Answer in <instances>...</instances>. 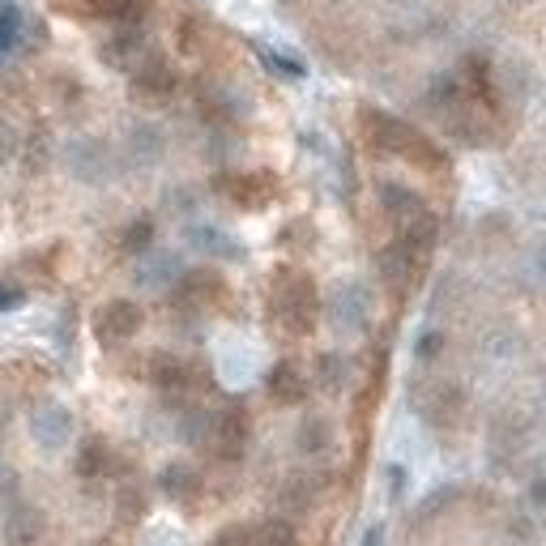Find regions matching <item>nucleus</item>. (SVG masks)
<instances>
[{
  "mask_svg": "<svg viewBox=\"0 0 546 546\" xmlns=\"http://www.w3.org/2000/svg\"><path fill=\"white\" fill-rule=\"evenodd\" d=\"M359 120H363L367 146H372L376 154L410 158V163H423V167H440V150L431 146L423 133H414L406 120H397V116H389V111H380V107H363Z\"/></svg>",
  "mask_w": 546,
  "mask_h": 546,
  "instance_id": "obj_1",
  "label": "nucleus"
},
{
  "mask_svg": "<svg viewBox=\"0 0 546 546\" xmlns=\"http://www.w3.org/2000/svg\"><path fill=\"white\" fill-rule=\"evenodd\" d=\"M269 312L291 337H308L316 329V312H320L316 282L303 269H278V273H273Z\"/></svg>",
  "mask_w": 546,
  "mask_h": 546,
  "instance_id": "obj_2",
  "label": "nucleus"
},
{
  "mask_svg": "<svg viewBox=\"0 0 546 546\" xmlns=\"http://www.w3.org/2000/svg\"><path fill=\"white\" fill-rule=\"evenodd\" d=\"M60 158H64V171H69L77 184H107L111 171H116V158H111L107 141H99V137H73Z\"/></svg>",
  "mask_w": 546,
  "mask_h": 546,
  "instance_id": "obj_3",
  "label": "nucleus"
},
{
  "mask_svg": "<svg viewBox=\"0 0 546 546\" xmlns=\"http://www.w3.org/2000/svg\"><path fill=\"white\" fill-rule=\"evenodd\" d=\"M214 188L231 205H239V210H265L273 201V192H278V180L265 171H222L214 180Z\"/></svg>",
  "mask_w": 546,
  "mask_h": 546,
  "instance_id": "obj_4",
  "label": "nucleus"
},
{
  "mask_svg": "<svg viewBox=\"0 0 546 546\" xmlns=\"http://www.w3.org/2000/svg\"><path fill=\"white\" fill-rule=\"evenodd\" d=\"M367 320H372V295H367V286L359 282H346L337 286L329 295V325L346 337H359L367 329Z\"/></svg>",
  "mask_w": 546,
  "mask_h": 546,
  "instance_id": "obj_5",
  "label": "nucleus"
},
{
  "mask_svg": "<svg viewBox=\"0 0 546 546\" xmlns=\"http://www.w3.org/2000/svg\"><path fill=\"white\" fill-rule=\"evenodd\" d=\"M248 440H252V419L244 406H227L214 414V427H210V448L214 457L222 461H239L248 453Z\"/></svg>",
  "mask_w": 546,
  "mask_h": 546,
  "instance_id": "obj_6",
  "label": "nucleus"
},
{
  "mask_svg": "<svg viewBox=\"0 0 546 546\" xmlns=\"http://www.w3.org/2000/svg\"><path fill=\"white\" fill-rule=\"evenodd\" d=\"M73 414L69 406H60V401H39L35 410H30V440H35L43 453H60L64 444L73 440Z\"/></svg>",
  "mask_w": 546,
  "mask_h": 546,
  "instance_id": "obj_7",
  "label": "nucleus"
},
{
  "mask_svg": "<svg viewBox=\"0 0 546 546\" xmlns=\"http://www.w3.org/2000/svg\"><path fill=\"white\" fill-rule=\"evenodd\" d=\"M141 325H146V312H141L133 299H111V303L99 308V316H94V333H99L103 346L133 342V337L141 333Z\"/></svg>",
  "mask_w": 546,
  "mask_h": 546,
  "instance_id": "obj_8",
  "label": "nucleus"
},
{
  "mask_svg": "<svg viewBox=\"0 0 546 546\" xmlns=\"http://www.w3.org/2000/svg\"><path fill=\"white\" fill-rule=\"evenodd\" d=\"M175 86H180V77H175V69L163 56H146L133 69V99L141 103H167Z\"/></svg>",
  "mask_w": 546,
  "mask_h": 546,
  "instance_id": "obj_9",
  "label": "nucleus"
},
{
  "mask_svg": "<svg viewBox=\"0 0 546 546\" xmlns=\"http://www.w3.org/2000/svg\"><path fill=\"white\" fill-rule=\"evenodd\" d=\"M222 291H227V286H222V278L214 269H192L171 286V303L175 308H184V312H197V308H205V303L222 299Z\"/></svg>",
  "mask_w": 546,
  "mask_h": 546,
  "instance_id": "obj_10",
  "label": "nucleus"
},
{
  "mask_svg": "<svg viewBox=\"0 0 546 546\" xmlns=\"http://www.w3.org/2000/svg\"><path fill=\"white\" fill-rule=\"evenodd\" d=\"M47 534V517L30 500H13L5 512V546H35Z\"/></svg>",
  "mask_w": 546,
  "mask_h": 546,
  "instance_id": "obj_11",
  "label": "nucleus"
},
{
  "mask_svg": "<svg viewBox=\"0 0 546 546\" xmlns=\"http://www.w3.org/2000/svg\"><path fill=\"white\" fill-rule=\"evenodd\" d=\"M376 265H380V282L389 286L393 295H406V291H410V282L419 278V269H423L419 256H410L406 248L397 244V239H393V244L376 256Z\"/></svg>",
  "mask_w": 546,
  "mask_h": 546,
  "instance_id": "obj_12",
  "label": "nucleus"
},
{
  "mask_svg": "<svg viewBox=\"0 0 546 546\" xmlns=\"http://www.w3.org/2000/svg\"><path fill=\"white\" fill-rule=\"evenodd\" d=\"M201 487H205V478L192 461H167L163 470H158V491H163L171 504H192L201 495Z\"/></svg>",
  "mask_w": 546,
  "mask_h": 546,
  "instance_id": "obj_13",
  "label": "nucleus"
},
{
  "mask_svg": "<svg viewBox=\"0 0 546 546\" xmlns=\"http://www.w3.org/2000/svg\"><path fill=\"white\" fill-rule=\"evenodd\" d=\"M188 248H197L201 256H210V261H239V256H244V244H239L231 231L214 227V222H192Z\"/></svg>",
  "mask_w": 546,
  "mask_h": 546,
  "instance_id": "obj_14",
  "label": "nucleus"
},
{
  "mask_svg": "<svg viewBox=\"0 0 546 546\" xmlns=\"http://www.w3.org/2000/svg\"><path fill=\"white\" fill-rule=\"evenodd\" d=\"M265 389L278 406H299V401H308V376H303V367L295 359H282L269 367Z\"/></svg>",
  "mask_w": 546,
  "mask_h": 546,
  "instance_id": "obj_15",
  "label": "nucleus"
},
{
  "mask_svg": "<svg viewBox=\"0 0 546 546\" xmlns=\"http://www.w3.org/2000/svg\"><path fill=\"white\" fill-rule=\"evenodd\" d=\"M124 154H128V163L133 167H154V163H163V154H167V137H163V128L158 124H133L128 128V137H124Z\"/></svg>",
  "mask_w": 546,
  "mask_h": 546,
  "instance_id": "obj_16",
  "label": "nucleus"
},
{
  "mask_svg": "<svg viewBox=\"0 0 546 546\" xmlns=\"http://www.w3.org/2000/svg\"><path fill=\"white\" fill-rule=\"evenodd\" d=\"M419 410L431 423L453 427L461 419V410H465V393L457 389V384H427V389L419 393Z\"/></svg>",
  "mask_w": 546,
  "mask_h": 546,
  "instance_id": "obj_17",
  "label": "nucleus"
},
{
  "mask_svg": "<svg viewBox=\"0 0 546 546\" xmlns=\"http://www.w3.org/2000/svg\"><path fill=\"white\" fill-rule=\"evenodd\" d=\"M146 380L154 384V389H163V393H184V389H192V367L180 355L154 350V355L146 359Z\"/></svg>",
  "mask_w": 546,
  "mask_h": 546,
  "instance_id": "obj_18",
  "label": "nucleus"
},
{
  "mask_svg": "<svg viewBox=\"0 0 546 546\" xmlns=\"http://www.w3.org/2000/svg\"><path fill=\"white\" fill-rule=\"evenodd\" d=\"M99 56L111 64V69H124V73H133L141 60L150 56V43L141 30H120V35H111L103 47H99Z\"/></svg>",
  "mask_w": 546,
  "mask_h": 546,
  "instance_id": "obj_19",
  "label": "nucleus"
},
{
  "mask_svg": "<svg viewBox=\"0 0 546 546\" xmlns=\"http://www.w3.org/2000/svg\"><path fill=\"white\" fill-rule=\"evenodd\" d=\"M137 286L141 291H171L175 282L184 278V269H180V256H171V252H154V256H141V265H137Z\"/></svg>",
  "mask_w": 546,
  "mask_h": 546,
  "instance_id": "obj_20",
  "label": "nucleus"
},
{
  "mask_svg": "<svg viewBox=\"0 0 546 546\" xmlns=\"http://www.w3.org/2000/svg\"><path fill=\"white\" fill-rule=\"evenodd\" d=\"M380 210L389 214V218L397 222V227H406V222H410V218H419V214L427 210V205H423V197H419V192H414L410 184L384 180V184H380Z\"/></svg>",
  "mask_w": 546,
  "mask_h": 546,
  "instance_id": "obj_21",
  "label": "nucleus"
},
{
  "mask_svg": "<svg viewBox=\"0 0 546 546\" xmlns=\"http://www.w3.org/2000/svg\"><path fill=\"white\" fill-rule=\"evenodd\" d=\"M295 448H299V457H325L333 448V423L325 414H308L295 431Z\"/></svg>",
  "mask_w": 546,
  "mask_h": 546,
  "instance_id": "obj_22",
  "label": "nucleus"
},
{
  "mask_svg": "<svg viewBox=\"0 0 546 546\" xmlns=\"http://www.w3.org/2000/svg\"><path fill=\"white\" fill-rule=\"evenodd\" d=\"M316 495H320V478L316 474H291L282 483V508L291 512V517H299V512H308L312 504H316Z\"/></svg>",
  "mask_w": 546,
  "mask_h": 546,
  "instance_id": "obj_23",
  "label": "nucleus"
},
{
  "mask_svg": "<svg viewBox=\"0 0 546 546\" xmlns=\"http://www.w3.org/2000/svg\"><path fill=\"white\" fill-rule=\"evenodd\" d=\"M73 470L77 478H103L111 470V448L99 440V436H90L77 444V461H73Z\"/></svg>",
  "mask_w": 546,
  "mask_h": 546,
  "instance_id": "obj_24",
  "label": "nucleus"
},
{
  "mask_svg": "<svg viewBox=\"0 0 546 546\" xmlns=\"http://www.w3.org/2000/svg\"><path fill=\"white\" fill-rule=\"evenodd\" d=\"M346 376H350V363H346L342 355H333V350L316 355V389L342 393V389H346Z\"/></svg>",
  "mask_w": 546,
  "mask_h": 546,
  "instance_id": "obj_25",
  "label": "nucleus"
},
{
  "mask_svg": "<svg viewBox=\"0 0 546 546\" xmlns=\"http://www.w3.org/2000/svg\"><path fill=\"white\" fill-rule=\"evenodd\" d=\"M116 521L120 525H141V521H146V491H141L137 483H124L116 491Z\"/></svg>",
  "mask_w": 546,
  "mask_h": 546,
  "instance_id": "obj_26",
  "label": "nucleus"
},
{
  "mask_svg": "<svg viewBox=\"0 0 546 546\" xmlns=\"http://www.w3.org/2000/svg\"><path fill=\"white\" fill-rule=\"evenodd\" d=\"M180 440L184 444H197V448H210V427H214V414L210 410H184L180 414Z\"/></svg>",
  "mask_w": 546,
  "mask_h": 546,
  "instance_id": "obj_27",
  "label": "nucleus"
},
{
  "mask_svg": "<svg viewBox=\"0 0 546 546\" xmlns=\"http://www.w3.org/2000/svg\"><path fill=\"white\" fill-rule=\"evenodd\" d=\"M150 244H154V222L150 218H133L124 227V235H120V252L124 256H146Z\"/></svg>",
  "mask_w": 546,
  "mask_h": 546,
  "instance_id": "obj_28",
  "label": "nucleus"
},
{
  "mask_svg": "<svg viewBox=\"0 0 546 546\" xmlns=\"http://www.w3.org/2000/svg\"><path fill=\"white\" fill-rule=\"evenodd\" d=\"M252 534H256V546H299L295 525H291V521H282V517L265 521L261 529H252Z\"/></svg>",
  "mask_w": 546,
  "mask_h": 546,
  "instance_id": "obj_29",
  "label": "nucleus"
},
{
  "mask_svg": "<svg viewBox=\"0 0 546 546\" xmlns=\"http://www.w3.org/2000/svg\"><path fill=\"white\" fill-rule=\"evenodd\" d=\"M22 30H26L22 9L5 0V5H0V47H5V52H9V47H18L22 43Z\"/></svg>",
  "mask_w": 546,
  "mask_h": 546,
  "instance_id": "obj_30",
  "label": "nucleus"
},
{
  "mask_svg": "<svg viewBox=\"0 0 546 546\" xmlns=\"http://www.w3.org/2000/svg\"><path fill=\"white\" fill-rule=\"evenodd\" d=\"M137 0H90V13L94 18H111V22H128L137 18Z\"/></svg>",
  "mask_w": 546,
  "mask_h": 546,
  "instance_id": "obj_31",
  "label": "nucleus"
},
{
  "mask_svg": "<svg viewBox=\"0 0 546 546\" xmlns=\"http://www.w3.org/2000/svg\"><path fill=\"white\" fill-rule=\"evenodd\" d=\"M261 60H265V64H269V69L278 73V77H303V73H308V69H303V64H299L295 56H286V52H269V47H261Z\"/></svg>",
  "mask_w": 546,
  "mask_h": 546,
  "instance_id": "obj_32",
  "label": "nucleus"
},
{
  "mask_svg": "<svg viewBox=\"0 0 546 546\" xmlns=\"http://www.w3.org/2000/svg\"><path fill=\"white\" fill-rule=\"evenodd\" d=\"M22 150V137H18V128H13L9 120H0V167H9L13 158H18Z\"/></svg>",
  "mask_w": 546,
  "mask_h": 546,
  "instance_id": "obj_33",
  "label": "nucleus"
},
{
  "mask_svg": "<svg viewBox=\"0 0 546 546\" xmlns=\"http://www.w3.org/2000/svg\"><path fill=\"white\" fill-rule=\"evenodd\" d=\"M210 546H256V534L248 525H227V529H218Z\"/></svg>",
  "mask_w": 546,
  "mask_h": 546,
  "instance_id": "obj_34",
  "label": "nucleus"
},
{
  "mask_svg": "<svg viewBox=\"0 0 546 546\" xmlns=\"http://www.w3.org/2000/svg\"><path fill=\"white\" fill-rule=\"evenodd\" d=\"M440 350H444V333H440V329H427L419 342H414V359H419V363H431V359L440 355Z\"/></svg>",
  "mask_w": 546,
  "mask_h": 546,
  "instance_id": "obj_35",
  "label": "nucleus"
},
{
  "mask_svg": "<svg viewBox=\"0 0 546 546\" xmlns=\"http://www.w3.org/2000/svg\"><path fill=\"white\" fill-rule=\"evenodd\" d=\"M180 47H184V52H201V22H184L180 26Z\"/></svg>",
  "mask_w": 546,
  "mask_h": 546,
  "instance_id": "obj_36",
  "label": "nucleus"
},
{
  "mask_svg": "<svg viewBox=\"0 0 546 546\" xmlns=\"http://www.w3.org/2000/svg\"><path fill=\"white\" fill-rule=\"evenodd\" d=\"M22 286H13V282H0V312H9V308H22Z\"/></svg>",
  "mask_w": 546,
  "mask_h": 546,
  "instance_id": "obj_37",
  "label": "nucleus"
},
{
  "mask_svg": "<svg viewBox=\"0 0 546 546\" xmlns=\"http://www.w3.org/2000/svg\"><path fill=\"white\" fill-rule=\"evenodd\" d=\"M529 500H534L538 508H546V474H538L534 483H529Z\"/></svg>",
  "mask_w": 546,
  "mask_h": 546,
  "instance_id": "obj_38",
  "label": "nucleus"
},
{
  "mask_svg": "<svg viewBox=\"0 0 546 546\" xmlns=\"http://www.w3.org/2000/svg\"><path fill=\"white\" fill-rule=\"evenodd\" d=\"M534 265H538V273L546 278V244H538V252H534Z\"/></svg>",
  "mask_w": 546,
  "mask_h": 546,
  "instance_id": "obj_39",
  "label": "nucleus"
},
{
  "mask_svg": "<svg viewBox=\"0 0 546 546\" xmlns=\"http://www.w3.org/2000/svg\"><path fill=\"white\" fill-rule=\"evenodd\" d=\"M5 423H9V410H5V401H0V431H5Z\"/></svg>",
  "mask_w": 546,
  "mask_h": 546,
  "instance_id": "obj_40",
  "label": "nucleus"
},
{
  "mask_svg": "<svg viewBox=\"0 0 546 546\" xmlns=\"http://www.w3.org/2000/svg\"><path fill=\"white\" fill-rule=\"evenodd\" d=\"M90 546H116V542H111V538H99V542H90Z\"/></svg>",
  "mask_w": 546,
  "mask_h": 546,
  "instance_id": "obj_41",
  "label": "nucleus"
}]
</instances>
